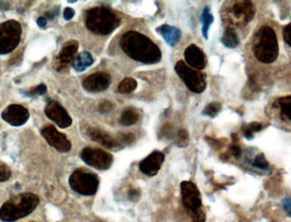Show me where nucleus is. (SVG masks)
Wrapping results in <instances>:
<instances>
[{"label": "nucleus", "instance_id": "32", "mask_svg": "<svg viewBox=\"0 0 291 222\" xmlns=\"http://www.w3.org/2000/svg\"><path fill=\"white\" fill-rule=\"evenodd\" d=\"M47 91V88L45 85L41 84L31 88L29 91H27V95L28 97H35V96H41L44 95Z\"/></svg>", "mask_w": 291, "mask_h": 222}, {"label": "nucleus", "instance_id": "29", "mask_svg": "<svg viewBox=\"0 0 291 222\" xmlns=\"http://www.w3.org/2000/svg\"><path fill=\"white\" fill-rule=\"evenodd\" d=\"M176 145L179 147H185L187 146L189 143V133L185 129H180L178 132L176 136Z\"/></svg>", "mask_w": 291, "mask_h": 222}, {"label": "nucleus", "instance_id": "41", "mask_svg": "<svg viewBox=\"0 0 291 222\" xmlns=\"http://www.w3.org/2000/svg\"><path fill=\"white\" fill-rule=\"evenodd\" d=\"M58 15V11H56V10H52V11H48V13L45 14V16L44 17L46 18V20H53L56 16Z\"/></svg>", "mask_w": 291, "mask_h": 222}, {"label": "nucleus", "instance_id": "16", "mask_svg": "<svg viewBox=\"0 0 291 222\" xmlns=\"http://www.w3.org/2000/svg\"><path fill=\"white\" fill-rule=\"evenodd\" d=\"M79 49V43L76 41H68L63 45L60 53L56 59V69L63 70L74 62Z\"/></svg>", "mask_w": 291, "mask_h": 222}, {"label": "nucleus", "instance_id": "8", "mask_svg": "<svg viewBox=\"0 0 291 222\" xmlns=\"http://www.w3.org/2000/svg\"><path fill=\"white\" fill-rule=\"evenodd\" d=\"M81 158L87 165L98 170H107L114 162V157L111 153L91 146H87L81 151Z\"/></svg>", "mask_w": 291, "mask_h": 222}, {"label": "nucleus", "instance_id": "11", "mask_svg": "<svg viewBox=\"0 0 291 222\" xmlns=\"http://www.w3.org/2000/svg\"><path fill=\"white\" fill-rule=\"evenodd\" d=\"M255 6L251 1L238 0L235 1L231 7V14L237 21V24L245 26L254 19L255 16Z\"/></svg>", "mask_w": 291, "mask_h": 222}, {"label": "nucleus", "instance_id": "14", "mask_svg": "<svg viewBox=\"0 0 291 222\" xmlns=\"http://www.w3.org/2000/svg\"><path fill=\"white\" fill-rule=\"evenodd\" d=\"M3 121L14 126L20 127L25 124L29 119V112L27 109L19 105H9L1 113Z\"/></svg>", "mask_w": 291, "mask_h": 222}, {"label": "nucleus", "instance_id": "6", "mask_svg": "<svg viewBox=\"0 0 291 222\" xmlns=\"http://www.w3.org/2000/svg\"><path fill=\"white\" fill-rule=\"evenodd\" d=\"M174 70L190 91L194 93H201L205 91L207 82L204 73L189 67L182 60L178 61L174 66Z\"/></svg>", "mask_w": 291, "mask_h": 222}, {"label": "nucleus", "instance_id": "17", "mask_svg": "<svg viewBox=\"0 0 291 222\" xmlns=\"http://www.w3.org/2000/svg\"><path fill=\"white\" fill-rule=\"evenodd\" d=\"M184 59L189 67L196 70L204 69L207 66V57L197 44H191L184 51Z\"/></svg>", "mask_w": 291, "mask_h": 222}, {"label": "nucleus", "instance_id": "42", "mask_svg": "<svg viewBox=\"0 0 291 222\" xmlns=\"http://www.w3.org/2000/svg\"><path fill=\"white\" fill-rule=\"evenodd\" d=\"M38 26L40 27H45L47 25V20L45 17H39L37 20Z\"/></svg>", "mask_w": 291, "mask_h": 222}, {"label": "nucleus", "instance_id": "25", "mask_svg": "<svg viewBox=\"0 0 291 222\" xmlns=\"http://www.w3.org/2000/svg\"><path fill=\"white\" fill-rule=\"evenodd\" d=\"M137 87V82L134 78H125L118 85L117 91L121 94H129L135 91Z\"/></svg>", "mask_w": 291, "mask_h": 222}, {"label": "nucleus", "instance_id": "19", "mask_svg": "<svg viewBox=\"0 0 291 222\" xmlns=\"http://www.w3.org/2000/svg\"><path fill=\"white\" fill-rule=\"evenodd\" d=\"M156 31L159 35L163 38L165 42L171 47L177 45L181 39V31L177 27L171 26L168 24H162L157 27Z\"/></svg>", "mask_w": 291, "mask_h": 222}, {"label": "nucleus", "instance_id": "24", "mask_svg": "<svg viewBox=\"0 0 291 222\" xmlns=\"http://www.w3.org/2000/svg\"><path fill=\"white\" fill-rule=\"evenodd\" d=\"M139 118H140V114L136 109L127 108L121 113V116L119 118V122L122 126L128 127V126L136 124L139 120Z\"/></svg>", "mask_w": 291, "mask_h": 222}, {"label": "nucleus", "instance_id": "21", "mask_svg": "<svg viewBox=\"0 0 291 222\" xmlns=\"http://www.w3.org/2000/svg\"><path fill=\"white\" fill-rule=\"evenodd\" d=\"M221 44L228 49H234L239 44V37L233 27H228L224 29L221 38Z\"/></svg>", "mask_w": 291, "mask_h": 222}, {"label": "nucleus", "instance_id": "1", "mask_svg": "<svg viewBox=\"0 0 291 222\" xmlns=\"http://www.w3.org/2000/svg\"><path fill=\"white\" fill-rule=\"evenodd\" d=\"M120 45L125 54L131 59L144 64L160 63L162 53L150 38L137 31L126 32L121 38Z\"/></svg>", "mask_w": 291, "mask_h": 222}, {"label": "nucleus", "instance_id": "30", "mask_svg": "<svg viewBox=\"0 0 291 222\" xmlns=\"http://www.w3.org/2000/svg\"><path fill=\"white\" fill-rule=\"evenodd\" d=\"M252 165L255 168H259V169H268L269 168V162L266 158L264 154H259L254 157V161L252 162Z\"/></svg>", "mask_w": 291, "mask_h": 222}, {"label": "nucleus", "instance_id": "23", "mask_svg": "<svg viewBox=\"0 0 291 222\" xmlns=\"http://www.w3.org/2000/svg\"><path fill=\"white\" fill-rule=\"evenodd\" d=\"M201 34L205 40L208 39V32L210 29L211 25L214 22V16L211 12L210 6L206 5L202 9L201 15Z\"/></svg>", "mask_w": 291, "mask_h": 222}, {"label": "nucleus", "instance_id": "34", "mask_svg": "<svg viewBox=\"0 0 291 222\" xmlns=\"http://www.w3.org/2000/svg\"><path fill=\"white\" fill-rule=\"evenodd\" d=\"M230 153L234 156L235 158L238 159L241 156L242 149L237 142L234 141V143L230 146Z\"/></svg>", "mask_w": 291, "mask_h": 222}, {"label": "nucleus", "instance_id": "20", "mask_svg": "<svg viewBox=\"0 0 291 222\" xmlns=\"http://www.w3.org/2000/svg\"><path fill=\"white\" fill-rule=\"evenodd\" d=\"M291 96L288 95L278 98L273 105L275 108L280 110V117L285 122H291Z\"/></svg>", "mask_w": 291, "mask_h": 222}, {"label": "nucleus", "instance_id": "38", "mask_svg": "<svg viewBox=\"0 0 291 222\" xmlns=\"http://www.w3.org/2000/svg\"><path fill=\"white\" fill-rule=\"evenodd\" d=\"M74 15H75V11H74V10L73 9V8L67 7V8H65V9H64V17L65 20H71V19H72V18L74 17Z\"/></svg>", "mask_w": 291, "mask_h": 222}, {"label": "nucleus", "instance_id": "2", "mask_svg": "<svg viewBox=\"0 0 291 222\" xmlns=\"http://www.w3.org/2000/svg\"><path fill=\"white\" fill-rule=\"evenodd\" d=\"M40 199L32 192H24L7 200L0 208V220L3 222H17L34 212Z\"/></svg>", "mask_w": 291, "mask_h": 222}, {"label": "nucleus", "instance_id": "7", "mask_svg": "<svg viewBox=\"0 0 291 222\" xmlns=\"http://www.w3.org/2000/svg\"><path fill=\"white\" fill-rule=\"evenodd\" d=\"M22 32L20 23L17 21H6L0 24V55L10 53L17 48Z\"/></svg>", "mask_w": 291, "mask_h": 222}, {"label": "nucleus", "instance_id": "26", "mask_svg": "<svg viewBox=\"0 0 291 222\" xmlns=\"http://www.w3.org/2000/svg\"><path fill=\"white\" fill-rule=\"evenodd\" d=\"M262 125L257 121H253L249 124H247L245 127H243V133L244 136L247 138L248 140H252L254 138V133H259L262 130Z\"/></svg>", "mask_w": 291, "mask_h": 222}, {"label": "nucleus", "instance_id": "33", "mask_svg": "<svg viewBox=\"0 0 291 222\" xmlns=\"http://www.w3.org/2000/svg\"><path fill=\"white\" fill-rule=\"evenodd\" d=\"M114 109V105L111 101L104 100L98 105V111L102 114H106Z\"/></svg>", "mask_w": 291, "mask_h": 222}, {"label": "nucleus", "instance_id": "43", "mask_svg": "<svg viewBox=\"0 0 291 222\" xmlns=\"http://www.w3.org/2000/svg\"><path fill=\"white\" fill-rule=\"evenodd\" d=\"M76 1H68V3H75Z\"/></svg>", "mask_w": 291, "mask_h": 222}, {"label": "nucleus", "instance_id": "12", "mask_svg": "<svg viewBox=\"0 0 291 222\" xmlns=\"http://www.w3.org/2000/svg\"><path fill=\"white\" fill-rule=\"evenodd\" d=\"M47 117L54 121L61 128H67L72 124V118L67 111L57 101L48 102L45 110Z\"/></svg>", "mask_w": 291, "mask_h": 222}, {"label": "nucleus", "instance_id": "35", "mask_svg": "<svg viewBox=\"0 0 291 222\" xmlns=\"http://www.w3.org/2000/svg\"><path fill=\"white\" fill-rule=\"evenodd\" d=\"M192 222H206V215H205L204 210L201 209L198 212L195 213L193 215H191Z\"/></svg>", "mask_w": 291, "mask_h": 222}, {"label": "nucleus", "instance_id": "37", "mask_svg": "<svg viewBox=\"0 0 291 222\" xmlns=\"http://www.w3.org/2000/svg\"><path fill=\"white\" fill-rule=\"evenodd\" d=\"M173 134V127L170 124H165L161 129V138H171Z\"/></svg>", "mask_w": 291, "mask_h": 222}, {"label": "nucleus", "instance_id": "28", "mask_svg": "<svg viewBox=\"0 0 291 222\" xmlns=\"http://www.w3.org/2000/svg\"><path fill=\"white\" fill-rule=\"evenodd\" d=\"M116 140H117L119 145H121V148H123L124 146L127 145H130L134 144L136 138H135V134L132 133H121L118 135L116 137Z\"/></svg>", "mask_w": 291, "mask_h": 222}, {"label": "nucleus", "instance_id": "27", "mask_svg": "<svg viewBox=\"0 0 291 222\" xmlns=\"http://www.w3.org/2000/svg\"><path fill=\"white\" fill-rule=\"evenodd\" d=\"M221 110H222V105H221V103L212 102L205 107L204 110L201 112V114L206 115V116H208V117L214 118L220 114Z\"/></svg>", "mask_w": 291, "mask_h": 222}, {"label": "nucleus", "instance_id": "4", "mask_svg": "<svg viewBox=\"0 0 291 222\" xmlns=\"http://www.w3.org/2000/svg\"><path fill=\"white\" fill-rule=\"evenodd\" d=\"M121 18L106 7H95L87 11L86 26L91 33L106 36L112 34L120 24Z\"/></svg>", "mask_w": 291, "mask_h": 222}, {"label": "nucleus", "instance_id": "31", "mask_svg": "<svg viewBox=\"0 0 291 222\" xmlns=\"http://www.w3.org/2000/svg\"><path fill=\"white\" fill-rule=\"evenodd\" d=\"M11 170L9 166L0 161V182H5L10 178Z\"/></svg>", "mask_w": 291, "mask_h": 222}, {"label": "nucleus", "instance_id": "5", "mask_svg": "<svg viewBox=\"0 0 291 222\" xmlns=\"http://www.w3.org/2000/svg\"><path fill=\"white\" fill-rule=\"evenodd\" d=\"M68 183L73 191L83 196L95 195L99 186L96 174L85 168H78L70 175Z\"/></svg>", "mask_w": 291, "mask_h": 222}, {"label": "nucleus", "instance_id": "3", "mask_svg": "<svg viewBox=\"0 0 291 222\" xmlns=\"http://www.w3.org/2000/svg\"><path fill=\"white\" fill-rule=\"evenodd\" d=\"M252 50L254 57L262 64H272L278 59V38L272 27L266 25L259 28L253 38Z\"/></svg>", "mask_w": 291, "mask_h": 222}, {"label": "nucleus", "instance_id": "36", "mask_svg": "<svg viewBox=\"0 0 291 222\" xmlns=\"http://www.w3.org/2000/svg\"><path fill=\"white\" fill-rule=\"evenodd\" d=\"M283 37H284L285 43L288 45H291V23L285 25L284 28H283Z\"/></svg>", "mask_w": 291, "mask_h": 222}, {"label": "nucleus", "instance_id": "40", "mask_svg": "<svg viewBox=\"0 0 291 222\" xmlns=\"http://www.w3.org/2000/svg\"><path fill=\"white\" fill-rule=\"evenodd\" d=\"M282 206L285 209V212L287 213V215L289 216H291V199H285L282 201Z\"/></svg>", "mask_w": 291, "mask_h": 222}, {"label": "nucleus", "instance_id": "39", "mask_svg": "<svg viewBox=\"0 0 291 222\" xmlns=\"http://www.w3.org/2000/svg\"><path fill=\"white\" fill-rule=\"evenodd\" d=\"M128 196H129V199L134 202V201L138 200V199L140 198V192L137 189H131L128 192Z\"/></svg>", "mask_w": 291, "mask_h": 222}, {"label": "nucleus", "instance_id": "15", "mask_svg": "<svg viewBox=\"0 0 291 222\" xmlns=\"http://www.w3.org/2000/svg\"><path fill=\"white\" fill-rule=\"evenodd\" d=\"M165 160V155L161 152H153L139 162V170L144 175L153 177L160 171Z\"/></svg>", "mask_w": 291, "mask_h": 222}, {"label": "nucleus", "instance_id": "18", "mask_svg": "<svg viewBox=\"0 0 291 222\" xmlns=\"http://www.w3.org/2000/svg\"><path fill=\"white\" fill-rule=\"evenodd\" d=\"M86 134L91 140L97 142L106 148L111 149V150L121 148V145H119L116 138L111 137L107 132L104 131L100 128L88 127L86 129Z\"/></svg>", "mask_w": 291, "mask_h": 222}, {"label": "nucleus", "instance_id": "9", "mask_svg": "<svg viewBox=\"0 0 291 222\" xmlns=\"http://www.w3.org/2000/svg\"><path fill=\"white\" fill-rule=\"evenodd\" d=\"M180 192L183 204L191 215L202 209L201 194L193 182H181Z\"/></svg>", "mask_w": 291, "mask_h": 222}, {"label": "nucleus", "instance_id": "22", "mask_svg": "<svg viewBox=\"0 0 291 222\" xmlns=\"http://www.w3.org/2000/svg\"><path fill=\"white\" fill-rule=\"evenodd\" d=\"M94 59L90 52L83 51L74 58L73 67L76 72H83L93 64Z\"/></svg>", "mask_w": 291, "mask_h": 222}, {"label": "nucleus", "instance_id": "13", "mask_svg": "<svg viewBox=\"0 0 291 222\" xmlns=\"http://www.w3.org/2000/svg\"><path fill=\"white\" fill-rule=\"evenodd\" d=\"M111 84V74L104 71H99L88 75L87 78H85L82 82L84 89L89 92H100L105 91Z\"/></svg>", "mask_w": 291, "mask_h": 222}, {"label": "nucleus", "instance_id": "10", "mask_svg": "<svg viewBox=\"0 0 291 222\" xmlns=\"http://www.w3.org/2000/svg\"><path fill=\"white\" fill-rule=\"evenodd\" d=\"M41 134L47 143L60 152H68L72 145L66 135L62 133L52 125H47L41 129Z\"/></svg>", "mask_w": 291, "mask_h": 222}]
</instances>
